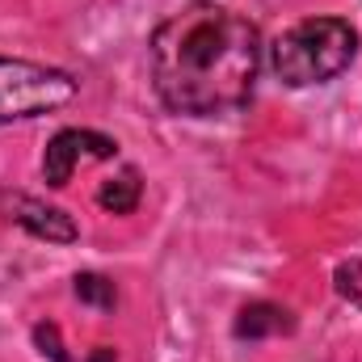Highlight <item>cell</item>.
Segmentation results:
<instances>
[{
	"mask_svg": "<svg viewBox=\"0 0 362 362\" xmlns=\"http://www.w3.org/2000/svg\"><path fill=\"white\" fill-rule=\"evenodd\" d=\"M118 156V144L101 131H81V127H68V131H55L47 152H42V177L47 185L64 189L72 181V169L81 160H114Z\"/></svg>",
	"mask_w": 362,
	"mask_h": 362,
	"instance_id": "277c9868",
	"label": "cell"
},
{
	"mask_svg": "<svg viewBox=\"0 0 362 362\" xmlns=\"http://www.w3.org/2000/svg\"><path fill=\"white\" fill-rule=\"evenodd\" d=\"M76 93H81L76 76H68L59 68L0 55V127L64 110L76 101Z\"/></svg>",
	"mask_w": 362,
	"mask_h": 362,
	"instance_id": "3957f363",
	"label": "cell"
},
{
	"mask_svg": "<svg viewBox=\"0 0 362 362\" xmlns=\"http://www.w3.org/2000/svg\"><path fill=\"white\" fill-rule=\"evenodd\" d=\"M358 55V30L346 17H303L282 30L270 47L274 76L291 89L325 85L341 76Z\"/></svg>",
	"mask_w": 362,
	"mask_h": 362,
	"instance_id": "7a4b0ae2",
	"label": "cell"
},
{
	"mask_svg": "<svg viewBox=\"0 0 362 362\" xmlns=\"http://www.w3.org/2000/svg\"><path fill=\"white\" fill-rule=\"evenodd\" d=\"M93 362H114V350H101V354H93Z\"/></svg>",
	"mask_w": 362,
	"mask_h": 362,
	"instance_id": "8fae6325",
	"label": "cell"
},
{
	"mask_svg": "<svg viewBox=\"0 0 362 362\" xmlns=\"http://www.w3.org/2000/svg\"><path fill=\"white\" fill-rule=\"evenodd\" d=\"M34 346H38V354L51 362H72L68 358V350H64V341H59V329L51 325V320H42V325H34Z\"/></svg>",
	"mask_w": 362,
	"mask_h": 362,
	"instance_id": "30bf717a",
	"label": "cell"
},
{
	"mask_svg": "<svg viewBox=\"0 0 362 362\" xmlns=\"http://www.w3.org/2000/svg\"><path fill=\"white\" fill-rule=\"evenodd\" d=\"M0 215H4L8 223L25 228L30 236L47 240V245H72V240L81 236V228L72 223L68 211L47 206V202L30 198V194H21V189H0Z\"/></svg>",
	"mask_w": 362,
	"mask_h": 362,
	"instance_id": "5b68a950",
	"label": "cell"
},
{
	"mask_svg": "<svg viewBox=\"0 0 362 362\" xmlns=\"http://www.w3.org/2000/svg\"><path fill=\"white\" fill-rule=\"evenodd\" d=\"M139 194H144L139 169H122L118 177H110L101 189H97V202H101L110 215H131V211L139 206Z\"/></svg>",
	"mask_w": 362,
	"mask_h": 362,
	"instance_id": "52a82bcc",
	"label": "cell"
},
{
	"mask_svg": "<svg viewBox=\"0 0 362 362\" xmlns=\"http://www.w3.org/2000/svg\"><path fill=\"white\" fill-rule=\"evenodd\" d=\"M333 282H337V295L350 308H362V262H341L337 274H333Z\"/></svg>",
	"mask_w": 362,
	"mask_h": 362,
	"instance_id": "9c48e42d",
	"label": "cell"
},
{
	"mask_svg": "<svg viewBox=\"0 0 362 362\" xmlns=\"http://www.w3.org/2000/svg\"><path fill=\"white\" fill-rule=\"evenodd\" d=\"M156 97L189 118H223L249 105L262 38L257 25L223 4H185L165 17L148 47Z\"/></svg>",
	"mask_w": 362,
	"mask_h": 362,
	"instance_id": "6da1fadb",
	"label": "cell"
},
{
	"mask_svg": "<svg viewBox=\"0 0 362 362\" xmlns=\"http://www.w3.org/2000/svg\"><path fill=\"white\" fill-rule=\"evenodd\" d=\"M291 329H295V316L278 303H266V299L240 308V316L232 325V333L240 341H262V337H278V333H291Z\"/></svg>",
	"mask_w": 362,
	"mask_h": 362,
	"instance_id": "8992f818",
	"label": "cell"
},
{
	"mask_svg": "<svg viewBox=\"0 0 362 362\" xmlns=\"http://www.w3.org/2000/svg\"><path fill=\"white\" fill-rule=\"evenodd\" d=\"M76 299L81 303H93V308H114L118 303V291L101 274H76Z\"/></svg>",
	"mask_w": 362,
	"mask_h": 362,
	"instance_id": "ba28073f",
	"label": "cell"
}]
</instances>
